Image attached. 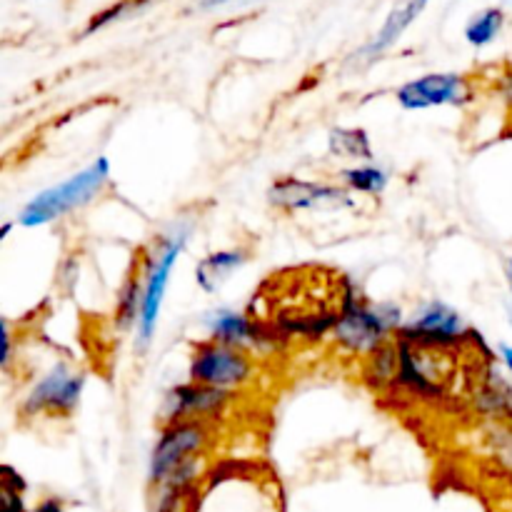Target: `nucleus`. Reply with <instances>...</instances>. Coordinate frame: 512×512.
<instances>
[{
  "instance_id": "1a4fd4ad",
  "label": "nucleus",
  "mask_w": 512,
  "mask_h": 512,
  "mask_svg": "<svg viewBox=\"0 0 512 512\" xmlns=\"http://www.w3.org/2000/svg\"><path fill=\"white\" fill-rule=\"evenodd\" d=\"M268 203L280 213H303V210H343L353 208L348 188L320 180L280 175L268 188Z\"/></svg>"
},
{
  "instance_id": "39448f33",
  "label": "nucleus",
  "mask_w": 512,
  "mask_h": 512,
  "mask_svg": "<svg viewBox=\"0 0 512 512\" xmlns=\"http://www.w3.org/2000/svg\"><path fill=\"white\" fill-rule=\"evenodd\" d=\"M188 228L175 230L173 235H158L153 248H145L140 253L143 260V305H140V320H138V348H148L150 340L155 335V325H158L160 308H163L165 290H168L170 273H173L175 260L183 255L185 245H188Z\"/></svg>"
},
{
  "instance_id": "6e6552de",
  "label": "nucleus",
  "mask_w": 512,
  "mask_h": 512,
  "mask_svg": "<svg viewBox=\"0 0 512 512\" xmlns=\"http://www.w3.org/2000/svg\"><path fill=\"white\" fill-rule=\"evenodd\" d=\"M398 345V373L393 385L418 400H438L448 393V353L443 350H425L395 338Z\"/></svg>"
},
{
  "instance_id": "2eb2a0df",
  "label": "nucleus",
  "mask_w": 512,
  "mask_h": 512,
  "mask_svg": "<svg viewBox=\"0 0 512 512\" xmlns=\"http://www.w3.org/2000/svg\"><path fill=\"white\" fill-rule=\"evenodd\" d=\"M428 3L430 0H408V3H400L398 8H393V13L388 15V20H385L383 28H380L378 35H375V38L370 40L363 50H360V55L368 60H373V58H378V55H383L388 48H393V45L398 43L400 35H403L405 30L413 25V20L418 18L425 8H428Z\"/></svg>"
},
{
  "instance_id": "4be33fe9",
  "label": "nucleus",
  "mask_w": 512,
  "mask_h": 512,
  "mask_svg": "<svg viewBox=\"0 0 512 512\" xmlns=\"http://www.w3.org/2000/svg\"><path fill=\"white\" fill-rule=\"evenodd\" d=\"M488 445L500 468L512 478V425H493L488 433Z\"/></svg>"
},
{
  "instance_id": "ddd939ff",
  "label": "nucleus",
  "mask_w": 512,
  "mask_h": 512,
  "mask_svg": "<svg viewBox=\"0 0 512 512\" xmlns=\"http://www.w3.org/2000/svg\"><path fill=\"white\" fill-rule=\"evenodd\" d=\"M470 400L475 403L478 413L493 420L495 425H512V385L495 368V360L478 368V375L473 378Z\"/></svg>"
},
{
  "instance_id": "412c9836",
  "label": "nucleus",
  "mask_w": 512,
  "mask_h": 512,
  "mask_svg": "<svg viewBox=\"0 0 512 512\" xmlns=\"http://www.w3.org/2000/svg\"><path fill=\"white\" fill-rule=\"evenodd\" d=\"M28 483L23 475L10 465L0 468V512H28L25 508Z\"/></svg>"
},
{
  "instance_id": "f257e3e1",
  "label": "nucleus",
  "mask_w": 512,
  "mask_h": 512,
  "mask_svg": "<svg viewBox=\"0 0 512 512\" xmlns=\"http://www.w3.org/2000/svg\"><path fill=\"white\" fill-rule=\"evenodd\" d=\"M353 285L348 275L318 265L280 270L258 285L248 315L263 343H318L333 335Z\"/></svg>"
},
{
  "instance_id": "aec40b11",
  "label": "nucleus",
  "mask_w": 512,
  "mask_h": 512,
  "mask_svg": "<svg viewBox=\"0 0 512 512\" xmlns=\"http://www.w3.org/2000/svg\"><path fill=\"white\" fill-rule=\"evenodd\" d=\"M503 25H505L503 10L488 8L470 20L468 28H465V38H468V43L475 45V48H485V45H490L495 38H498Z\"/></svg>"
},
{
  "instance_id": "4468645a",
  "label": "nucleus",
  "mask_w": 512,
  "mask_h": 512,
  "mask_svg": "<svg viewBox=\"0 0 512 512\" xmlns=\"http://www.w3.org/2000/svg\"><path fill=\"white\" fill-rule=\"evenodd\" d=\"M210 340L233 345V348H253L263 343L258 325L250 320L248 313H235V310H213L208 315Z\"/></svg>"
},
{
  "instance_id": "0eeeda50",
  "label": "nucleus",
  "mask_w": 512,
  "mask_h": 512,
  "mask_svg": "<svg viewBox=\"0 0 512 512\" xmlns=\"http://www.w3.org/2000/svg\"><path fill=\"white\" fill-rule=\"evenodd\" d=\"M255 358L245 348L218 343V340H200L193 345L188 365V378L193 383L210 388L233 390L243 388L255 375Z\"/></svg>"
},
{
  "instance_id": "b1692460",
  "label": "nucleus",
  "mask_w": 512,
  "mask_h": 512,
  "mask_svg": "<svg viewBox=\"0 0 512 512\" xmlns=\"http://www.w3.org/2000/svg\"><path fill=\"white\" fill-rule=\"evenodd\" d=\"M500 95H503L505 105H508V110L512 113V58L505 63L503 75H500Z\"/></svg>"
},
{
  "instance_id": "9d476101",
  "label": "nucleus",
  "mask_w": 512,
  "mask_h": 512,
  "mask_svg": "<svg viewBox=\"0 0 512 512\" xmlns=\"http://www.w3.org/2000/svg\"><path fill=\"white\" fill-rule=\"evenodd\" d=\"M85 388V375L70 370L65 363L53 365L33 388L25 395L23 415H50V418H65L73 413L80 403Z\"/></svg>"
},
{
  "instance_id": "6ab92c4d",
  "label": "nucleus",
  "mask_w": 512,
  "mask_h": 512,
  "mask_svg": "<svg viewBox=\"0 0 512 512\" xmlns=\"http://www.w3.org/2000/svg\"><path fill=\"white\" fill-rule=\"evenodd\" d=\"M345 188L363 195H380L388 188V173L375 165H355V168L340 170Z\"/></svg>"
},
{
  "instance_id": "cd10ccee",
  "label": "nucleus",
  "mask_w": 512,
  "mask_h": 512,
  "mask_svg": "<svg viewBox=\"0 0 512 512\" xmlns=\"http://www.w3.org/2000/svg\"><path fill=\"white\" fill-rule=\"evenodd\" d=\"M505 275H508V285H510V293H512V258L505 263Z\"/></svg>"
},
{
  "instance_id": "f03ea898",
  "label": "nucleus",
  "mask_w": 512,
  "mask_h": 512,
  "mask_svg": "<svg viewBox=\"0 0 512 512\" xmlns=\"http://www.w3.org/2000/svg\"><path fill=\"white\" fill-rule=\"evenodd\" d=\"M213 440V423L205 420H175L163 423L153 453H150V485L155 490H193L200 468V453Z\"/></svg>"
},
{
  "instance_id": "20e7f679",
  "label": "nucleus",
  "mask_w": 512,
  "mask_h": 512,
  "mask_svg": "<svg viewBox=\"0 0 512 512\" xmlns=\"http://www.w3.org/2000/svg\"><path fill=\"white\" fill-rule=\"evenodd\" d=\"M108 180L110 163L105 155H100V158H95L80 173L70 175L63 183L50 185V188L40 190L35 198H30L25 203V208L20 210V225H25V228H40V225H48L53 220L65 218L73 210L85 208L95 195L103 193Z\"/></svg>"
},
{
  "instance_id": "7ed1b4c3",
  "label": "nucleus",
  "mask_w": 512,
  "mask_h": 512,
  "mask_svg": "<svg viewBox=\"0 0 512 512\" xmlns=\"http://www.w3.org/2000/svg\"><path fill=\"white\" fill-rule=\"evenodd\" d=\"M403 310L393 303H368L358 288H350L345 300L343 315L335 325L330 338L338 343L340 350L350 355H365L380 348V345L395 340L398 330L403 328Z\"/></svg>"
},
{
  "instance_id": "5701e85b",
  "label": "nucleus",
  "mask_w": 512,
  "mask_h": 512,
  "mask_svg": "<svg viewBox=\"0 0 512 512\" xmlns=\"http://www.w3.org/2000/svg\"><path fill=\"white\" fill-rule=\"evenodd\" d=\"M188 495L190 490H183V488L158 490V505H155V512H190Z\"/></svg>"
},
{
  "instance_id": "dca6fc26",
  "label": "nucleus",
  "mask_w": 512,
  "mask_h": 512,
  "mask_svg": "<svg viewBox=\"0 0 512 512\" xmlns=\"http://www.w3.org/2000/svg\"><path fill=\"white\" fill-rule=\"evenodd\" d=\"M248 253L240 248L230 250H215V253L205 255L198 265H195V280L205 293H215L230 275L238 268H243Z\"/></svg>"
},
{
  "instance_id": "c85d7f7f",
  "label": "nucleus",
  "mask_w": 512,
  "mask_h": 512,
  "mask_svg": "<svg viewBox=\"0 0 512 512\" xmlns=\"http://www.w3.org/2000/svg\"><path fill=\"white\" fill-rule=\"evenodd\" d=\"M10 228H13V225H10V223H5V225H3V230H0V240H5V238H8Z\"/></svg>"
},
{
  "instance_id": "f3484780",
  "label": "nucleus",
  "mask_w": 512,
  "mask_h": 512,
  "mask_svg": "<svg viewBox=\"0 0 512 512\" xmlns=\"http://www.w3.org/2000/svg\"><path fill=\"white\" fill-rule=\"evenodd\" d=\"M143 285V260L138 258L118 290V303H115V328L118 330H130L133 325H138L140 305H143Z\"/></svg>"
},
{
  "instance_id": "393cba45",
  "label": "nucleus",
  "mask_w": 512,
  "mask_h": 512,
  "mask_svg": "<svg viewBox=\"0 0 512 512\" xmlns=\"http://www.w3.org/2000/svg\"><path fill=\"white\" fill-rule=\"evenodd\" d=\"M28 512H65V503L60 498H45Z\"/></svg>"
},
{
  "instance_id": "bb28decb",
  "label": "nucleus",
  "mask_w": 512,
  "mask_h": 512,
  "mask_svg": "<svg viewBox=\"0 0 512 512\" xmlns=\"http://www.w3.org/2000/svg\"><path fill=\"white\" fill-rule=\"evenodd\" d=\"M225 3H233V0H198L200 8H205V10L218 8V5H225Z\"/></svg>"
},
{
  "instance_id": "423d86ee",
  "label": "nucleus",
  "mask_w": 512,
  "mask_h": 512,
  "mask_svg": "<svg viewBox=\"0 0 512 512\" xmlns=\"http://www.w3.org/2000/svg\"><path fill=\"white\" fill-rule=\"evenodd\" d=\"M395 338L425 350H443V353L468 348V345H475V348L485 345L483 335L470 328L458 310L440 300L423 305L413 318L405 320Z\"/></svg>"
},
{
  "instance_id": "f8f14e48",
  "label": "nucleus",
  "mask_w": 512,
  "mask_h": 512,
  "mask_svg": "<svg viewBox=\"0 0 512 512\" xmlns=\"http://www.w3.org/2000/svg\"><path fill=\"white\" fill-rule=\"evenodd\" d=\"M230 400H233L230 390L210 388V385L188 380V383H180L168 390L160 415H163V423H175V420H205V423H213L215 418L225 413Z\"/></svg>"
},
{
  "instance_id": "a211bd4d",
  "label": "nucleus",
  "mask_w": 512,
  "mask_h": 512,
  "mask_svg": "<svg viewBox=\"0 0 512 512\" xmlns=\"http://www.w3.org/2000/svg\"><path fill=\"white\" fill-rule=\"evenodd\" d=\"M328 150L335 158L363 160V163L375 160L370 135L363 128H333L328 133Z\"/></svg>"
},
{
  "instance_id": "9b49d317",
  "label": "nucleus",
  "mask_w": 512,
  "mask_h": 512,
  "mask_svg": "<svg viewBox=\"0 0 512 512\" xmlns=\"http://www.w3.org/2000/svg\"><path fill=\"white\" fill-rule=\"evenodd\" d=\"M475 90L460 73H428L410 83L400 85L395 98L405 110H428L443 105H468Z\"/></svg>"
},
{
  "instance_id": "a878e982",
  "label": "nucleus",
  "mask_w": 512,
  "mask_h": 512,
  "mask_svg": "<svg viewBox=\"0 0 512 512\" xmlns=\"http://www.w3.org/2000/svg\"><path fill=\"white\" fill-rule=\"evenodd\" d=\"M500 360H503V363H505V368H508L510 370V373H512V348H510V345H500Z\"/></svg>"
}]
</instances>
